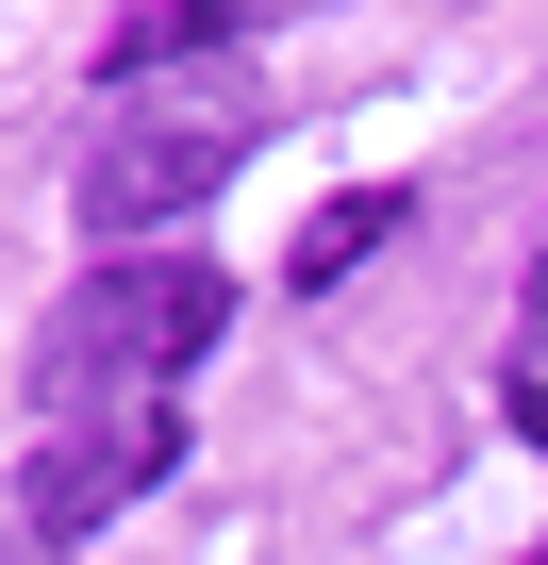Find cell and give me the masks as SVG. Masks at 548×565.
Instances as JSON below:
<instances>
[{
    "mask_svg": "<svg viewBox=\"0 0 548 565\" xmlns=\"http://www.w3.org/2000/svg\"><path fill=\"white\" fill-rule=\"evenodd\" d=\"M266 150V100L249 84H133L117 100V134L84 150V233H166V216H200L233 167Z\"/></svg>",
    "mask_w": 548,
    "mask_h": 565,
    "instance_id": "obj_2",
    "label": "cell"
},
{
    "mask_svg": "<svg viewBox=\"0 0 548 565\" xmlns=\"http://www.w3.org/2000/svg\"><path fill=\"white\" fill-rule=\"evenodd\" d=\"M383 233H416V200H399V183H350V200H316V233L283 249V282H350Z\"/></svg>",
    "mask_w": 548,
    "mask_h": 565,
    "instance_id": "obj_5",
    "label": "cell"
},
{
    "mask_svg": "<svg viewBox=\"0 0 548 565\" xmlns=\"http://www.w3.org/2000/svg\"><path fill=\"white\" fill-rule=\"evenodd\" d=\"M216 333H233V282H216V266H183V249H100L67 300H51V333H34V399H117V416H133V383L200 366Z\"/></svg>",
    "mask_w": 548,
    "mask_h": 565,
    "instance_id": "obj_1",
    "label": "cell"
},
{
    "mask_svg": "<svg viewBox=\"0 0 548 565\" xmlns=\"http://www.w3.org/2000/svg\"><path fill=\"white\" fill-rule=\"evenodd\" d=\"M166 466H183V416H166V399H133V416L34 449V548H84V532H100L133 482H166Z\"/></svg>",
    "mask_w": 548,
    "mask_h": 565,
    "instance_id": "obj_3",
    "label": "cell"
},
{
    "mask_svg": "<svg viewBox=\"0 0 548 565\" xmlns=\"http://www.w3.org/2000/svg\"><path fill=\"white\" fill-rule=\"evenodd\" d=\"M283 18H316V0H150V18L117 34V84H166V67L249 51V34H283Z\"/></svg>",
    "mask_w": 548,
    "mask_h": 565,
    "instance_id": "obj_4",
    "label": "cell"
}]
</instances>
